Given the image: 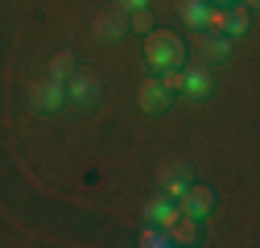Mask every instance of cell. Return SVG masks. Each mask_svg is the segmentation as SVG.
I'll return each mask as SVG.
<instances>
[{
    "label": "cell",
    "instance_id": "cell-4",
    "mask_svg": "<svg viewBox=\"0 0 260 248\" xmlns=\"http://www.w3.org/2000/svg\"><path fill=\"white\" fill-rule=\"evenodd\" d=\"M29 104H34V112H42V116H50V112H58L62 104H67V79H42V83H34L29 87Z\"/></svg>",
    "mask_w": 260,
    "mask_h": 248
},
{
    "label": "cell",
    "instance_id": "cell-6",
    "mask_svg": "<svg viewBox=\"0 0 260 248\" xmlns=\"http://www.w3.org/2000/svg\"><path fill=\"white\" fill-rule=\"evenodd\" d=\"M137 100H141V112L161 116V112H170V87L161 83V75H153V79H145V83H141Z\"/></svg>",
    "mask_w": 260,
    "mask_h": 248
},
{
    "label": "cell",
    "instance_id": "cell-14",
    "mask_svg": "<svg viewBox=\"0 0 260 248\" xmlns=\"http://www.w3.org/2000/svg\"><path fill=\"white\" fill-rule=\"evenodd\" d=\"M75 67H79V62H75V54H71V50H58V54L50 58V75H54V79H71V75H75Z\"/></svg>",
    "mask_w": 260,
    "mask_h": 248
},
{
    "label": "cell",
    "instance_id": "cell-7",
    "mask_svg": "<svg viewBox=\"0 0 260 248\" xmlns=\"http://www.w3.org/2000/svg\"><path fill=\"white\" fill-rule=\"evenodd\" d=\"M178 91H182L186 100H207L211 91H215V79H211V71H207V67H186V71H182Z\"/></svg>",
    "mask_w": 260,
    "mask_h": 248
},
{
    "label": "cell",
    "instance_id": "cell-2",
    "mask_svg": "<svg viewBox=\"0 0 260 248\" xmlns=\"http://www.w3.org/2000/svg\"><path fill=\"white\" fill-rule=\"evenodd\" d=\"M67 100H71L79 112H91L95 104L104 100V83H100V75H91V71H75V75L67 79Z\"/></svg>",
    "mask_w": 260,
    "mask_h": 248
},
{
    "label": "cell",
    "instance_id": "cell-18",
    "mask_svg": "<svg viewBox=\"0 0 260 248\" xmlns=\"http://www.w3.org/2000/svg\"><path fill=\"white\" fill-rule=\"evenodd\" d=\"M219 5H227V0H219Z\"/></svg>",
    "mask_w": 260,
    "mask_h": 248
},
{
    "label": "cell",
    "instance_id": "cell-8",
    "mask_svg": "<svg viewBox=\"0 0 260 248\" xmlns=\"http://www.w3.org/2000/svg\"><path fill=\"white\" fill-rule=\"evenodd\" d=\"M194 34H199L203 58H211V62H227L232 58V38L227 34H219V29H194Z\"/></svg>",
    "mask_w": 260,
    "mask_h": 248
},
{
    "label": "cell",
    "instance_id": "cell-9",
    "mask_svg": "<svg viewBox=\"0 0 260 248\" xmlns=\"http://www.w3.org/2000/svg\"><path fill=\"white\" fill-rule=\"evenodd\" d=\"M178 215H182V211H178V203H174L170 195H153V199L145 203V224H157V228H166V232H170V224L178 220Z\"/></svg>",
    "mask_w": 260,
    "mask_h": 248
},
{
    "label": "cell",
    "instance_id": "cell-17",
    "mask_svg": "<svg viewBox=\"0 0 260 248\" xmlns=\"http://www.w3.org/2000/svg\"><path fill=\"white\" fill-rule=\"evenodd\" d=\"M116 5H120L124 13H133V9H149V0H116Z\"/></svg>",
    "mask_w": 260,
    "mask_h": 248
},
{
    "label": "cell",
    "instance_id": "cell-5",
    "mask_svg": "<svg viewBox=\"0 0 260 248\" xmlns=\"http://www.w3.org/2000/svg\"><path fill=\"white\" fill-rule=\"evenodd\" d=\"M174 203H178V211H182V215H194V220H207V215L215 211V191H211V186H199V182H190V186H186V191H182Z\"/></svg>",
    "mask_w": 260,
    "mask_h": 248
},
{
    "label": "cell",
    "instance_id": "cell-16",
    "mask_svg": "<svg viewBox=\"0 0 260 248\" xmlns=\"http://www.w3.org/2000/svg\"><path fill=\"white\" fill-rule=\"evenodd\" d=\"M128 29H137V34H149V29H153L149 9H133V13H128Z\"/></svg>",
    "mask_w": 260,
    "mask_h": 248
},
{
    "label": "cell",
    "instance_id": "cell-12",
    "mask_svg": "<svg viewBox=\"0 0 260 248\" xmlns=\"http://www.w3.org/2000/svg\"><path fill=\"white\" fill-rule=\"evenodd\" d=\"M211 5H215V0H178V17H182V25H186V29H203Z\"/></svg>",
    "mask_w": 260,
    "mask_h": 248
},
{
    "label": "cell",
    "instance_id": "cell-15",
    "mask_svg": "<svg viewBox=\"0 0 260 248\" xmlns=\"http://www.w3.org/2000/svg\"><path fill=\"white\" fill-rule=\"evenodd\" d=\"M141 244H145V248H170V232H166V228H157V224H145Z\"/></svg>",
    "mask_w": 260,
    "mask_h": 248
},
{
    "label": "cell",
    "instance_id": "cell-11",
    "mask_svg": "<svg viewBox=\"0 0 260 248\" xmlns=\"http://www.w3.org/2000/svg\"><path fill=\"white\" fill-rule=\"evenodd\" d=\"M203 240V220H194V215H178L170 224V244H199Z\"/></svg>",
    "mask_w": 260,
    "mask_h": 248
},
{
    "label": "cell",
    "instance_id": "cell-10",
    "mask_svg": "<svg viewBox=\"0 0 260 248\" xmlns=\"http://www.w3.org/2000/svg\"><path fill=\"white\" fill-rule=\"evenodd\" d=\"M124 29H128V13L124 9H108V13L95 17V38L100 42H120Z\"/></svg>",
    "mask_w": 260,
    "mask_h": 248
},
{
    "label": "cell",
    "instance_id": "cell-13",
    "mask_svg": "<svg viewBox=\"0 0 260 248\" xmlns=\"http://www.w3.org/2000/svg\"><path fill=\"white\" fill-rule=\"evenodd\" d=\"M248 25H252V17H248V9H244V5H232V9L223 13V34L232 38V42H236L240 34H248Z\"/></svg>",
    "mask_w": 260,
    "mask_h": 248
},
{
    "label": "cell",
    "instance_id": "cell-1",
    "mask_svg": "<svg viewBox=\"0 0 260 248\" xmlns=\"http://www.w3.org/2000/svg\"><path fill=\"white\" fill-rule=\"evenodd\" d=\"M145 58L149 67L161 75V71H178L186 62V42L178 34H170V29H149L145 34Z\"/></svg>",
    "mask_w": 260,
    "mask_h": 248
},
{
    "label": "cell",
    "instance_id": "cell-3",
    "mask_svg": "<svg viewBox=\"0 0 260 248\" xmlns=\"http://www.w3.org/2000/svg\"><path fill=\"white\" fill-rule=\"evenodd\" d=\"M190 182H194V166H190L186 158H166V162L157 166V186H161V195L178 199Z\"/></svg>",
    "mask_w": 260,
    "mask_h": 248
}]
</instances>
